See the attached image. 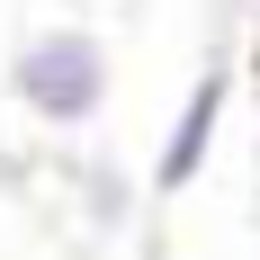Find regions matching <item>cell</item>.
Segmentation results:
<instances>
[{
  "instance_id": "obj_2",
  "label": "cell",
  "mask_w": 260,
  "mask_h": 260,
  "mask_svg": "<svg viewBox=\"0 0 260 260\" xmlns=\"http://www.w3.org/2000/svg\"><path fill=\"white\" fill-rule=\"evenodd\" d=\"M224 117H234V63L207 54V72L188 81V99L171 108V126H161V153H153V198H188V188L207 180L215 144H224Z\"/></svg>"
},
{
  "instance_id": "obj_1",
  "label": "cell",
  "mask_w": 260,
  "mask_h": 260,
  "mask_svg": "<svg viewBox=\"0 0 260 260\" xmlns=\"http://www.w3.org/2000/svg\"><path fill=\"white\" fill-rule=\"evenodd\" d=\"M108 90H117L108 45H99V27H81V18H45V27H27L18 45H9V99L36 126H54V135L99 126Z\"/></svg>"
},
{
  "instance_id": "obj_3",
  "label": "cell",
  "mask_w": 260,
  "mask_h": 260,
  "mask_svg": "<svg viewBox=\"0 0 260 260\" xmlns=\"http://www.w3.org/2000/svg\"><path fill=\"white\" fill-rule=\"evenodd\" d=\"M72 198H81V224H90V234H126L144 180H135L117 153H81V161H72Z\"/></svg>"
}]
</instances>
